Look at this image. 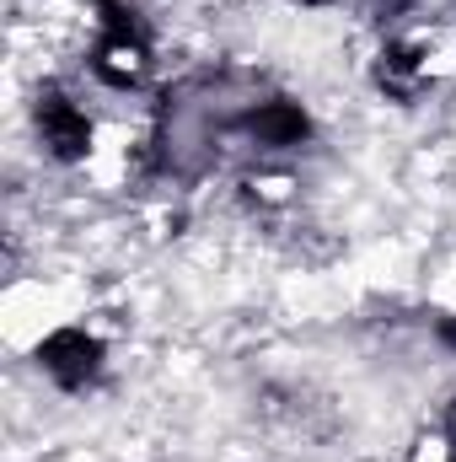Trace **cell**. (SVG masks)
Instances as JSON below:
<instances>
[{
    "instance_id": "6da1fadb",
    "label": "cell",
    "mask_w": 456,
    "mask_h": 462,
    "mask_svg": "<svg viewBox=\"0 0 456 462\" xmlns=\"http://www.w3.org/2000/svg\"><path fill=\"white\" fill-rule=\"evenodd\" d=\"M156 70V38L150 22L129 0H97L92 16V76L108 92H140Z\"/></svg>"
},
{
    "instance_id": "7a4b0ae2",
    "label": "cell",
    "mask_w": 456,
    "mask_h": 462,
    "mask_svg": "<svg viewBox=\"0 0 456 462\" xmlns=\"http://www.w3.org/2000/svg\"><path fill=\"white\" fill-rule=\"evenodd\" d=\"M456 65L451 32L446 27H408L397 38H387L370 60V81L381 97L392 103H419L424 92H435Z\"/></svg>"
},
{
    "instance_id": "3957f363",
    "label": "cell",
    "mask_w": 456,
    "mask_h": 462,
    "mask_svg": "<svg viewBox=\"0 0 456 462\" xmlns=\"http://www.w3.org/2000/svg\"><path fill=\"white\" fill-rule=\"evenodd\" d=\"M32 129H38L43 156L59 162V167L87 162L92 145H97V118L87 114V103H81L76 92H65V87L38 92V103H32Z\"/></svg>"
},
{
    "instance_id": "277c9868",
    "label": "cell",
    "mask_w": 456,
    "mask_h": 462,
    "mask_svg": "<svg viewBox=\"0 0 456 462\" xmlns=\"http://www.w3.org/2000/svg\"><path fill=\"white\" fill-rule=\"evenodd\" d=\"M103 365H108V345H103L87 323H65V328H54V334L38 345V371H43L59 393H87V387H97Z\"/></svg>"
},
{
    "instance_id": "5b68a950",
    "label": "cell",
    "mask_w": 456,
    "mask_h": 462,
    "mask_svg": "<svg viewBox=\"0 0 456 462\" xmlns=\"http://www.w3.org/2000/svg\"><path fill=\"white\" fill-rule=\"evenodd\" d=\"M242 134L258 151H296L312 140V114L290 97H263V103L242 108Z\"/></svg>"
},
{
    "instance_id": "8992f818",
    "label": "cell",
    "mask_w": 456,
    "mask_h": 462,
    "mask_svg": "<svg viewBox=\"0 0 456 462\" xmlns=\"http://www.w3.org/2000/svg\"><path fill=\"white\" fill-rule=\"evenodd\" d=\"M408 462H456V436L441 425V430H424L414 447H408Z\"/></svg>"
},
{
    "instance_id": "52a82bcc",
    "label": "cell",
    "mask_w": 456,
    "mask_h": 462,
    "mask_svg": "<svg viewBox=\"0 0 456 462\" xmlns=\"http://www.w3.org/2000/svg\"><path fill=\"white\" fill-rule=\"evenodd\" d=\"M376 16H397V11H408V0H365Z\"/></svg>"
}]
</instances>
